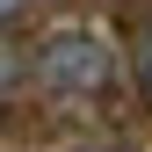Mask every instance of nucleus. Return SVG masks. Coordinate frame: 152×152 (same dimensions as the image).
Segmentation results:
<instances>
[{"label":"nucleus","mask_w":152,"mask_h":152,"mask_svg":"<svg viewBox=\"0 0 152 152\" xmlns=\"http://www.w3.org/2000/svg\"><path fill=\"white\" fill-rule=\"evenodd\" d=\"M29 80L44 94H58V102H94V94L116 87V51L94 29H51L29 51Z\"/></svg>","instance_id":"obj_1"},{"label":"nucleus","mask_w":152,"mask_h":152,"mask_svg":"<svg viewBox=\"0 0 152 152\" xmlns=\"http://www.w3.org/2000/svg\"><path fill=\"white\" fill-rule=\"evenodd\" d=\"M22 87H29V51L15 36H0V102H15Z\"/></svg>","instance_id":"obj_2"},{"label":"nucleus","mask_w":152,"mask_h":152,"mask_svg":"<svg viewBox=\"0 0 152 152\" xmlns=\"http://www.w3.org/2000/svg\"><path fill=\"white\" fill-rule=\"evenodd\" d=\"M130 87L152 102V22H138V36H130Z\"/></svg>","instance_id":"obj_3"}]
</instances>
